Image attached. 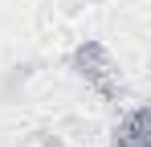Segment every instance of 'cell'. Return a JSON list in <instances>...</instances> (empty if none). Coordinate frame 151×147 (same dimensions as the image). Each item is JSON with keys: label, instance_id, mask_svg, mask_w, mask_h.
Listing matches in <instances>:
<instances>
[{"label": "cell", "instance_id": "6da1fadb", "mask_svg": "<svg viewBox=\"0 0 151 147\" xmlns=\"http://www.w3.org/2000/svg\"><path fill=\"white\" fill-rule=\"evenodd\" d=\"M70 70H74V78H82L98 98H106V102H123V94H127L123 74H119V61L110 57V49L102 45V41L86 37L82 45H74V53H70Z\"/></svg>", "mask_w": 151, "mask_h": 147}, {"label": "cell", "instance_id": "7a4b0ae2", "mask_svg": "<svg viewBox=\"0 0 151 147\" xmlns=\"http://www.w3.org/2000/svg\"><path fill=\"white\" fill-rule=\"evenodd\" d=\"M110 147H151V135H147V110L135 106L110 135Z\"/></svg>", "mask_w": 151, "mask_h": 147}]
</instances>
